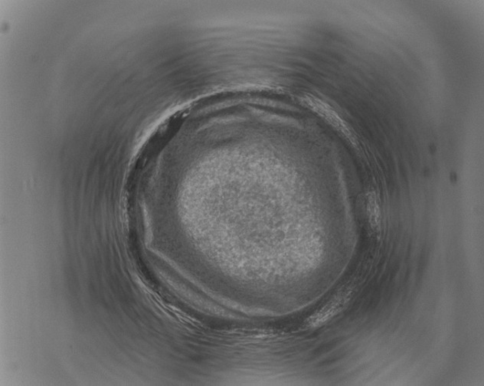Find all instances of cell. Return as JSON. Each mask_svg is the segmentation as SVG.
<instances>
[{
  "mask_svg": "<svg viewBox=\"0 0 484 386\" xmlns=\"http://www.w3.org/2000/svg\"><path fill=\"white\" fill-rule=\"evenodd\" d=\"M353 288H346L338 292L330 301L319 310L304 321L305 329L318 328L338 315L351 298Z\"/></svg>",
  "mask_w": 484,
  "mask_h": 386,
  "instance_id": "1",
  "label": "cell"
},
{
  "mask_svg": "<svg viewBox=\"0 0 484 386\" xmlns=\"http://www.w3.org/2000/svg\"><path fill=\"white\" fill-rule=\"evenodd\" d=\"M367 215L373 232L376 235L381 233L382 215L380 204L375 192H370L367 195Z\"/></svg>",
  "mask_w": 484,
  "mask_h": 386,
  "instance_id": "2",
  "label": "cell"
}]
</instances>
